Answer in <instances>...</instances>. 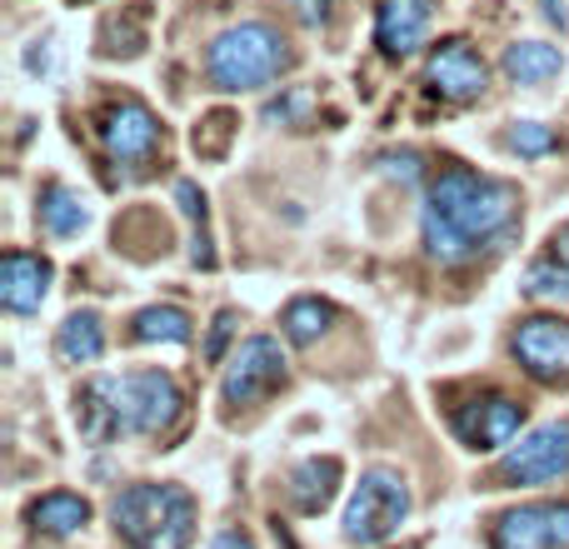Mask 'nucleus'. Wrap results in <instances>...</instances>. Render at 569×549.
<instances>
[{
  "instance_id": "423d86ee",
  "label": "nucleus",
  "mask_w": 569,
  "mask_h": 549,
  "mask_svg": "<svg viewBox=\"0 0 569 549\" xmlns=\"http://www.w3.org/2000/svg\"><path fill=\"white\" fill-rule=\"evenodd\" d=\"M569 475V425H540L495 470V485H550Z\"/></svg>"
},
{
  "instance_id": "cd10ccee",
  "label": "nucleus",
  "mask_w": 569,
  "mask_h": 549,
  "mask_svg": "<svg viewBox=\"0 0 569 549\" xmlns=\"http://www.w3.org/2000/svg\"><path fill=\"white\" fill-rule=\"evenodd\" d=\"M216 549H256V545H250V535L226 530V535H216Z\"/></svg>"
},
{
  "instance_id": "9b49d317",
  "label": "nucleus",
  "mask_w": 569,
  "mask_h": 549,
  "mask_svg": "<svg viewBox=\"0 0 569 549\" xmlns=\"http://www.w3.org/2000/svg\"><path fill=\"white\" fill-rule=\"evenodd\" d=\"M515 355H520V365L535 380H560V375H569V325L555 320V315L520 320V330H515Z\"/></svg>"
},
{
  "instance_id": "f3484780",
  "label": "nucleus",
  "mask_w": 569,
  "mask_h": 549,
  "mask_svg": "<svg viewBox=\"0 0 569 549\" xmlns=\"http://www.w3.org/2000/svg\"><path fill=\"white\" fill-rule=\"evenodd\" d=\"M100 350H106V325H100L96 310H76L66 315V325H60L56 335V355L66 365H90L100 360Z\"/></svg>"
},
{
  "instance_id": "ddd939ff",
  "label": "nucleus",
  "mask_w": 569,
  "mask_h": 549,
  "mask_svg": "<svg viewBox=\"0 0 569 549\" xmlns=\"http://www.w3.org/2000/svg\"><path fill=\"white\" fill-rule=\"evenodd\" d=\"M430 16H435V0H380V10H375V46L385 56H410L430 36Z\"/></svg>"
},
{
  "instance_id": "6e6552de",
  "label": "nucleus",
  "mask_w": 569,
  "mask_h": 549,
  "mask_svg": "<svg viewBox=\"0 0 569 549\" xmlns=\"http://www.w3.org/2000/svg\"><path fill=\"white\" fill-rule=\"evenodd\" d=\"M100 140H106L116 166L146 170L160 150V120L150 116V106H140V100H120V106H110L106 116H100Z\"/></svg>"
},
{
  "instance_id": "6ab92c4d",
  "label": "nucleus",
  "mask_w": 569,
  "mask_h": 549,
  "mask_svg": "<svg viewBox=\"0 0 569 549\" xmlns=\"http://www.w3.org/2000/svg\"><path fill=\"white\" fill-rule=\"evenodd\" d=\"M40 226L50 230V236H80V230L90 226V206L80 190L70 186H46V196H40Z\"/></svg>"
},
{
  "instance_id": "aec40b11",
  "label": "nucleus",
  "mask_w": 569,
  "mask_h": 549,
  "mask_svg": "<svg viewBox=\"0 0 569 549\" xmlns=\"http://www.w3.org/2000/svg\"><path fill=\"white\" fill-rule=\"evenodd\" d=\"M130 335H136L140 345H186L190 340V315L176 310V305H150V310L136 315Z\"/></svg>"
},
{
  "instance_id": "1a4fd4ad",
  "label": "nucleus",
  "mask_w": 569,
  "mask_h": 549,
  "mask_svg": "<svg viewBox=\"0 0 569 549\" xmlns=\"http://www.w3.org/2000/svg\"><path fill=\"white\" fill-rule=\"evenodd\" d=\"M425 80H430V90L440 100H450V106H470V100L485 96L490 70H485V60L470 50V40H440V46L430 50Z\"/></svg>"
},
{
  "instance_id": "20e7f679",
  "label": "nucleus",
  "mask_w": 569,
  "mask_h": 549,
  "mask_svg": "<svg viewBox=\"0 0 569 549\" xmlns=\"http://www.w3.org/2000/svg\"><path fill=\"white\" fill-rule=\"evenodd\" d=\"M290 66H295V50L266 20H246V26L220 30L206 50V76L216 90H260L270 80H280Z\"/></svg>"
},
{
  "instance_id": "7ed1b4c3",
  "label": "nucleus",
  "mask_w": 569,
  "mask_h": 549,
  "mask_svg": "<svg viewBox=\"0 0 569 549\" xmlns=\"http://www.w3.org/2000/svg\"><path fill=\"white\" fill-rule=\"evenodd\" d=\"M110 520L130 549H190L196 540V500L180 485H130L116 495Z\"/></svg>"
},
{
  "instance_id": "393cba45",
  "label": "nucleus",
  "mask_w": 569,
  "mask_h": 549,
  "mask_svg": "<svg viewBox=\"0 0 569 549\" xmlns=\"http://www.w3.org/2000/svg\"><path fill=\"white\" fill-rule=\"evenodd\" d=\"M176 200H180V210L196 220V230H206V216H210V210H206V196H200L190 180H180V186H176Z\"/></svg>"
},
{
  "instance_id": "f257e3e1",
  "label": "nucleus",
  "mask_w": 569,
  "mask_h": 549,
  "mask_svg": "<svg viewBox=\"0 0 569 549\" xmlns=\"http://www.w3.org/2000/svg\"><path fill=\"white\" fill-rule=\"evenodd\" d=\"M515 220H520V190L510 180L450 166L430 180L425 196V250L440 266H470L515 236Z\"/></svg>"
},
{
  "instance_id": "2eb2a0df",
  "label": "nucleus",
  "mask_w": 569,
  "mask_h": 549,
  "mask_svg": "<svg viewBox=\"0 0 569 549\" xmlns=\"http://www.w3.org/2000/svg\"><path fill=\"white\" fill-rule=\"evenodd\" d=\"M30 525H36V535H46V540H66V535L90 525V500H80V495H70V490H50L30 505Z\"/></svg>"
},
{
  "instance_id": "bb28decb",
  "label": "nucleus",
  "mask_w": 569,
  "mask_h": 549,
  "mask_svg": "<svg viewBox=\"0 0 569 549\" xmlns=\"http://www.w3.org/2000/svg\"><path fill=\"white\" fill-rule=\"evenodd\" d=\"M300 16L310 20V26H320V20L330 16V0H300Z\"/></svg>"
},
{
  "instance_id": "412c9836",
  "label": "nucleus",
  "mask_w": 569,
  "mask_h": 549,
  "mask_svg": "<svg viewBox=\"0 0 569 549\" xmlns=\"http://www.w3.org/2000/svg\"><path fill=\"white\" fill-rule=\"evenodd\" d=\"M335 310L325 300H315V295H300V300L284 305V340L290 345H315L325 330H330Z\"/></svg>"
},
{
  "instance_id": "39448f33",
  "label": "nucleus",
  "mask_w": 569,
  "mask_h": 549,
  "mask_svg": "<svg viewBox=\"0 0 569 549\" xmlns=\"http://www.w3.org/2000/svg\"><path fill=\"white\" fill-rule=\"evenodd\" d=\"M405 515H410V490L395 470H365L360 485L350 495L345 510V540L350 545H385L390 535H400Z\"/></svg>"
},
{
  "instance_id": "5701e85b",
  "label": "nucleus",
  "mask_w": 569,
  "mask_h": 549,
  "mask_svg": "<svg viewBox=\"0 0 569 549\" xmlns=\"http://www.w3.org/2000/svg\"><path fill=\"white\" fill-rule=\"evenodd\" d=\"M230 136H236V116H230V110H216V116H206V126H196V150L206 160H220L230 146Z\"/></svg>"
},
{
  "instance_id": "0eeeda50",
  "label": "nucleus",
  "mask_w": 569,
  "mask_h": 549,
  "mask_svg": "<svg viewBox=\"0 0 569 549\" xmlns=\"http://www.w3.org/2000/svg\"><path fill=\"white\" fill-rule=\"evenodd\" d=\"M284 380V355L270 335H250L226 365V380H220V395L226 405H256L266 400L270 390Z\"/></svg>"
},
{
  "instance_id": "4468645a",
  "label": "nucleus",
  "mask_w": 569,
  "mask_h": 549,
  "mask_svg": "<svg viewBox=\"0 0 569 549\" xmlns=\"http://www.w3.org/2000/svg\"><path fill=\"white\" fill-rule=\"evenodd\" d=\"M50 260L46 256H30V250H10L6 260H0V305H6L10 315H36L40 300H46L50 290Z\"/></svg>"
},
{
  "instance_id": "4be33fe9",
  "label": "nucleus",
  "mask_w": 569,
  "mask_h": 549,
  "mask_svg": "<svg viewBox=\"0 0 569 549\" xmlns=\"http://www.w3.org/2000/svg\"><path fill=\"white\" fill-rule=\"evenodd\" d=\"M525 295H535V300H555V305H569V266L565 260H535L530 270H525V285H520Z\"/></svg>"
},
{
  "instance_id": "a878e982",
  "label": "nucleus",
  "mask_w": 569,
  "mask_h": 549,
  "mask_svg": "<svg viewBox=\"0 0 569 549\" xmlns=\"http://www.w3.org/2000/svg\"><path fill=\"white\" fill-rule=\"evenodd\" d=\"M230 335H236V310H220L216 315V330H210V340H206V360H220V355H226Z\"/></svg>"
},
{
  "instance_id": "dca6fc26",
  "label": "nucleus",
  "mask_w": 569,
  "mask_h": 549,
  "mask_svg": "<svg viewBox=\"0 0 569 549\" xmlns=\"http://www.w3.org/2000/svg\"><path fill=\"white\" fill-rule=\"evenodd\" d=\"M335 485H340V460H305L290 475V505L300 515H320L335 500Z\"/></svg>"
},
{
  "instance_id": "c85d7f7f",
  "label": "nucleus",
  "mask_w": 569,
  "mask_h": 549,
  "mask_svg": "<svg viewBox=\"0 0 569 549\" xmlns=\"http://www.w3.org/2000/svg\"><path fill=\"white\" fill-rule=\"evenodd\" d=\"M550 256H555V260H565V266H569V226H560V230L550 236Z\"/></svg>"
},
{
  "instance_id": "a211bd4d",
  "label": "nucleus",
  "mask_w": 569,
  "mask_h": 549,
  "mask_svg": "<svg viewBox=\"0 0 569 549\" xmlns=\"http://www.w3.org/2000/svg\"><path fill=\"white\" fill-rule=\"evenodd\" d=\"M560 70H565V56L555 46H545V40H520V46L505 50V76L515 86H545Z\"/></svg>"
},
{
  "instance_id": "f03ea898",
  "label": "nucleus",
  "mask_w": 569,
  "mask_h": 549,
  "mask_svg": "<svg viewBox=\"0 0 569 549\" xmlns=\"http://www.w3.org/2000/svg\"><path fill=\"white\" fill-rule=\"evenodd\" d=\"M180 415V385L166 370L96 375L76 395V425L86 445H106L120 435H160Z\"/></svg>"
},
{
  "instance_id": "f8f14e48",
  "label": "nucleus",
  "mask_w": 569,
  "mask_h": 549,
  "mask_svg": "<svg viewBox=\"0 0 569 549\" xmlns=\"http://www.w3.org/2000/svg\"><path fill=\"white\" fill-rule=\"evenodd\" d=\"M525 425V405H515L510 395H490V400H475L455 415V435H460L470 450H500L520 435Z\"/></svg>"
},
{
  "instance_id": "9d476101",
  "label": "nucleus",
  "mask_w": 569,
  "mask_h": 549,
  "mask_svg": "<svg viewBox=\"0 0 569 549\" xmlns=\"http://www.w3.org/2000/svg\"><path fill=\"white\" fill-rule=\"evenodd\" d=\"M495 549H569V505H520L500 515L490 535Z\"/></svg>"
},
{
  "instance_id": "b1692460",
  "label": "nucleus",
  "mask_w": 569,
  "mask_h": 549,
  "mask_svg": "<svg viewBox=\"0 0 569 549\" xmlns=\"http://www.w3.org/2000/svg\"><path fill=\"white\" fill-rule=\"evenodd\" d=\"M555 146H560V136H555L550 126H540V120H520V126L510 130V150H515V156H525V160L550 156Z\"/></svg>"
}]
</instances>
